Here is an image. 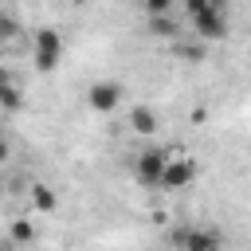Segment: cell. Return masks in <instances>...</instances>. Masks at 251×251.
I'll list each match as a JSON object with an SVG mask.
<instances>
[{
  "label": "cell",
  "instance_id": "cell-1",
  "mask_svg": "<svg viewBox=\"0 0 251 251\" xmlns=\"http://www.w3.org/2000/svg\"><path fill=\"white\" fill-rule=\"evenodd\" d=\"M63 51H67V43L55 27H35L31 31V63H35L39 75H51L63 63Z\"/></svg>",
  "mask_w": 251,
  "mask_h": 251
},
{
  "label": "cell",
  "instance_id": "cell-2",
  "mask_svg": "<svg viewBox=\"0 0 251 251\" xmlns=\"http://www.w3.org/2000/svg\"><path fill=\"white\" fill-rule=\"evenodd\" d=\"M192 180H196V157H192V153H180V149H169V161H165V169H161L157 188L180 192V188H188Z\"/></svg>",
  "mask_w": 251,
  "mask_h": 251
},
{
  "label": "cell",
  "instance_id": "cell-3",
  "mask_svg": "<svg viewBox=\"0 0 251 251\" xmlns=\"http://www.w3.org/2000/svg\"><path fill=\"white\" fill-rule=\"evenodd\" d=\"M188 24H192V35H196L200 43H224V39H227V12H224V8H204V12H196Z\"/></svg>",
  "mask_w": 251,
  "mask_h": 251
},
{
  "label": "cell",
  "instance_id": "cell-4",
  "mask_svg": "<svg viewBox=\"0 0 251 251\" xmlns=\"http://www.w3.org/2000/svg\"><path fill=\"white\" fill-rule=\"evenodd\" d=\"M122 98H126L122 82L98 78V82H90V86H86V106H90L94 114H114V110L122 106Z\"/></svg>",
  "mask_w": 251,
  "mask_h": 251
},
{
  "label": "cell",
  "instance_id": "cell-5",
  "mask_svg": "<svg viewBox=\"0 0 251 251\" xmlns=\"http://www.w3.org/2000/svg\"><path fill=\"white\" fill-rule=\"evenodd\" d=\"M165 161H169V149H157V145H149V149H141V153L133 157V176H137L145 188H157Z\"/></svg>",
  "mask_w": 251,
  "mask_h": 251
},
{
  "label": "cell",
  "instance_id": "cell-6",
  "mask_svg": "<svg viewBox=\"0 0 251 251\" xmlns=\"http://www.w3.org/2000/svg\"><path fill=\"white\" fill-rule=\"evenodd\" d=\"M173 243L176 251H220V235L212 227H180Z\"/></svg>",
  "mask_w": 251,
  "mask_h": 251
},
{
  "label": "cell",
  "instance_id": "cell-7",
  "mask_svg": "<svg viewBox=\"0 0 251 251\" xmlns=\"http://www.w3.org/2000/svg\"><path fill=\"white\" fill-rule=\"evenodd\" d=\"M129 129H133L137 137H153V133L161 129V114H157L153 106H133V110H129Z\"/></svg>",
  "mask_w": 251,
  "mask_h": 251
},
{
  "label": "cell",
  "instance_id": "cell-8",
  "mask_svg": "<svg viewBox=\"0 0 251 251\" xmlns=\"http://www.w3.org/2000/svg\"><path fill=\"white\" fill-rule=\"evenodd\" d=\"M27 204H31V212H35V216H51V212L59 208V192H55L51 184L35 180V184H31V192H27Z\"/></svg>",
  "mask_w": 251,
  "mask_h": 251
},
{
  "label": "cell",
  "instance_id": "cell-9",
  "mask_svg": "<svg viewBox=\"0 0 251 251\" xmlns=\"http://www.w3.org/2000/svg\"><path fill=\"white\" fill-rule=\"evenodd\" d=\"M39 239V227L31 224V216H16L12 224H8V243H16V247H31Z\"/></svg>",
  "mask_w": 251,
  "mask_h": 251
},
{
  "label": "cell",
  "instance_id": "cell-10",
  "mask_svg": "<svg viewBox=\"0 0 251 251\" xmlns=\"http://www.w3.org/2000/svg\"><path fill=\"white\" fill-rule=\"evenodd\" d=\"M149 35H157V39H176V35H180V24H176L169 12L149 16Z\"/></svg>",
  "mask_w": 251,
  "mask_h": 251
},
{
  "label": "cell",
  "instance_id": "cell-11",
  "mask_svg": "<svg viewBox=\"0 0 251 251\" xmlns=\"http://www.w3.org/2000/svg\"><path fill=\"white\" fill-rule=\"evenodd\" d=\"M20 31H24V27H20L8 12H0V51H12V47L20 43Z\"/></svg>",
  "mask_w": 251,
  "mask_h": 251
},
{
  "label": "cell",
  "instance_id": "cell-12",
  "mask_svg": "<svg viewBox=\"0 0 251 251\" xmlns=\"http://www.w3.org/2000/svg\"><path fill=\"white\" fill-rule=\"evenodd\" d=\"M176 55H184V59H192V63H204V43H176Z\"/></svg>",
  "mask_w": 251,
  "mask_h": 251
},
{
  "label": "cell",
  "instance_id": "cell-13",
  "mask_svg": "<svg viewBox=\"0 0 251 251\" xmlns=\"http://www.w3.org/2000/svg\"><path fill=\"white\" fill-rule=\"evenodd\" d=\"M0 106H4V110H20V106H24V98H20V86H16V82L0 94Z\"/></svg>",
  "mask_w": 251,
  "mask_h": 251
},
{
  "label": "cell",
  "instance_id": "cell-14",
  "mask_svg": "<svg viewBox=\"0 0 251 251\" xmlns=\"http://www.w3.org/2000/svg\"><path fill=\"white\" fill-rule=\"evenodd\" d=\"M141 8H145V16H161L173 8V0H141Z\"/></svg>",
  "mask_w": 251,
  "mask_h": 251
},
{
  "label": "cell",
  "instance_id": "cell-15",
  "mask_svg": "<svg viewBox=\"0 0 251 251\" xmlns=\"http://www.w3.org/2000/svg\"><path fill=\"white\" fill-rule=\"evenodd\" d=\"M8 86H12V71H8V67H0V94H4Z\"/></svg>",
  "mask_w": 251,
  "mask_h": 251
},
{
  "label": "cell",
  "instance_id": "cell-16",
  "mask_svg": "<svg viewBox=\"0 0 251 251\" xmlns=\"http://www.w3.org/2000/svg\"><path fill=\"white\" fill-rule=\"evenodd\" d=\"M8 157H12V145H8V141H4V137H0V165H4V161H8Z\"/></svg>",
  "mask_w": 251,
  "mask_h": 251
},
{
  "label": "cell",
  "instance_id": "cell-17",
  "mask_svg": "<svg viewBox=\"0 0 251 251\" xmlns=\"http://www.w3.org/2000/svg\"><path fill=\"white\" fill-rule=\"evenodd\" d=\"M0 251H24V247H16V243H4V247H0Z\"/></svg>",
  "mask_w": 251,
  "mask_h": 251
},
{
  "label": "cell",
  "instance_id": "cell-18",
  "mask_svg": "<svg viewBox=\"0 0 251 251\" xmlns=\"http://www.w3.org/2000/svg\"><path fill=\"white\" fill-rule=\"evenodd\" d=\"M71 4H78V8H82V4H90V0H71Z\"/></svg>",
  "mask_w": 251,
  "mask_h": 251
}]
</instances>
